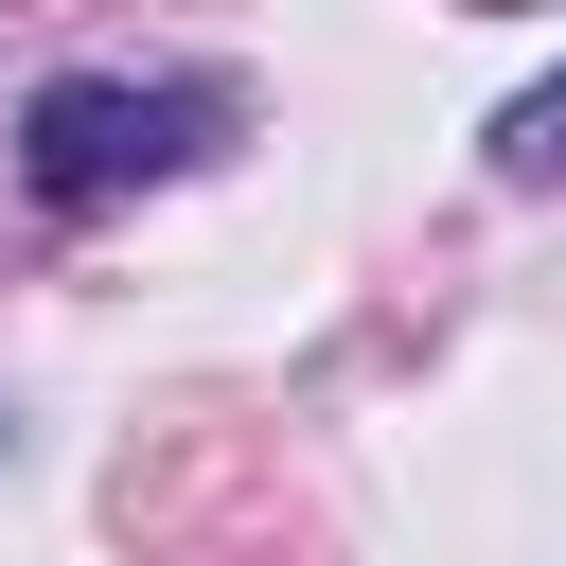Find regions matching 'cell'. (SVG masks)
<instances>
[{
  "mask_svg": "<svg viewBox=\"0 0 566 566\" xmlns=\"http://www.w3.org/2000/svg\"><path fill=\"white\" fill-rule=\"evenodd\" d=\"M495 177H566V71H548V88L495 124Z\"/></svg>",
  "mask_w": 566,
  "mask_h": 566,
  "instance_id": "2",
  "label": "cell"
},
{
  "mask_svg": "<svg viewBox=\"0 0 566 566\" xmlns=\"http://www.w3.org/2000/svg\"><path fill=\"white\" fill-rule=\"evenodd\" d=\"M195 124H212V88H124V71H71V88H35L18 177H35L53 212H88V195H124V177L195 159Z\"/></svg>",
  "mask_w": 566,
  "mask_h": 566,
  "instance_id": "1",
  "label": "cell"
}]
</instances>
